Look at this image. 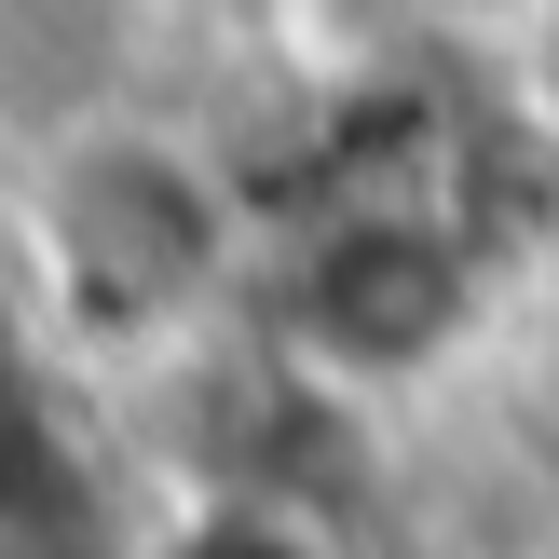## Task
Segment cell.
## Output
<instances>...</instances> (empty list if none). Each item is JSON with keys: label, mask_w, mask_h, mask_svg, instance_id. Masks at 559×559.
Masks as SVG:
<instances>
[{"label": "cell", "mask_w": 559, "mask_h": 559, "mask_svg": "<svg viewBox=\"0 0 559 559\" xmlns=\"http://www.w3.org/2000/svg\"><path fill=\"white\" fill-rule=\"evenodd\" d=\"M0 233H14L27 287H41L82 396L109 369H151L191 328L246 314V287H260L246 178L151 96H109L82 123H55L41 151H14L0 164Z\"/></svg>", "instance_id": "1"}]
</instances>
